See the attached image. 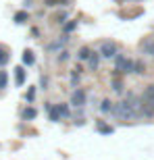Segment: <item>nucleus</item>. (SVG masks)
Segmentation results:
<instances>
[{"instance_id":"nucleus-25","label":"nucleus","mask_w":154,"mask_h":160,"mask_svg":"<svg viewBox=\"0 0 154 160\" xmlns=\"http://www.w3.org/2000/svg\"><path fill=\"white\" fill-rule=\"evenodd\" d=\"M59 60H60V62H63V60H67V52H65V50H63V52H60V56H59Z\"/></svg>"},{"instance_id":"nucleus-21","label":"nucleus","mask_w":154,"mask_h":160,"mask_svg":"<svg viewBox=\"0 0 154 160\" xmlns=\"http://www.w3.org/2000/svg\"><path fill=\"white\" fill-rule=\"evenodd\" d=\"M98 131H102V133H113V127H108L104 123H98Z\"/></svg>"},{"instance_id":"nucleus-6","label":"nucleus","mask_w":154,"mask_h":160,"mask_svg":"<svg viewBox=\"0 0 154 160\" xmlns=\"http://www.w3.org/2000/svg\"><path fill=\"white\" fill-rule=\"evenodd\" d=\"M67 40H69V38H67V36H63V38H60V40L52 42V44H48V46H46V50H48V52H56L59 48H63V46H65V44H67Z\"/></svg>"},{"instance_id":"nucleus-8","label":"nucleus","mask_w":154,"mask_h":160,"mask_svg":"<svg viewBox=\"0 0 154 160\" xmlns=\"http://www.w3.org/2000/svg\"><path fill=\"white\" fill-rule=\"evenodd\" d=\"M142 50L148 54V56H152V58H154V38H148V40L144 42V44H142Z\"/></svg>"},{"instance_id":"nucleus-12","label":"nucleus","mask_w":154,"mask_h":160,"mask_svg":"<svg viewBox=\"0 0 154 160\" xmlns=\"http://www.w3.org/2000/svg\"><path fill=\"white\" fill-rule=\"evenodd\" d=\"M77 56H79V60H83V62H88V58L92 56V50H90L88 46L79 48V52H77Z\"/></svg>"},{"instance_id":"nucleus-16","label":"nucleus","mask_w":154,"mask_h":160,"mask_svg":"<svg viewBox=\"0 0 154 160\" xmlns=\"http://www.w3.org/2000/svg\"><path fill=\"white\" fill-rule=\"evenodd\" d=\"M36 114H38L36 108L29 106V108H25V110H23V119H25V121H31V119H36Z\"/></svg>"},{"instance_id":"nucleus-19","label":"nucleus","mask_w":154,"mask_h":160,"mask_svg":"<svg viewBox=\"0 0 154 160\" xmlns=\"http://www.w3.org/2000/svg\"><path fill=\"white\" fill-rule=\"evenodd\" d=\"M44 4L46 6H63V4H67V0H44Z\"/></svg>"},{"instance_id":"nucleus-10","label":"nucleus","mask_w":154,"mask_h":160,"mask_svg":"<svg viewBox=\"0 0 154 160\" xmlns=\"http://www.w3.org/2000/svg\"><path fill=\"white\" fill-rule=\"evenodd\" d=\"M46 110H48V117H50V121H54V123H56V121H60V114H59V108H56V106H50V104H48Z\"/></svg>"},{"instance_id":"nucleus-23","label":"nucleus","mask_w":154,"mask_h":160,"mask_svg":"<svg viewBox=\"0 0 154 160\" xmlns=\"http://www.w3.org/2000/svg\"><path fill=\"white\" fill-rule=\"evenodd\" d=\"M33 96H36V88H31L29 92H27V100L31 102V100H33Z\"/></svg>"},{"instance_id":"nucleus-7","label":"nucleus","mask_w":154,"mask_h":160,"mask_svg":"<svg viewBox=\"0 0 154 160\" xmlns=\"http://www.w3.org/2000/svg\"><path fill=\"white\" fill-rule=\"evenodd\" d=\"M100 52H92V56H90L88 58V69L90 71H96V69H98V62H100Z\"/></svg>"},{"instance_id":"nucleus-1","label":"nucleus","mask_w":154,"mask_h":160,"mask_svg":"<svg viewBox=\"0 0 154 160\" xmlns=\"http://www.w3.org/2000/svg\"><path fill=\"white\" fill-rule=\"evenodd\" d=\"M113 114L119 121H137L142 119L140 112V96L136 94H127L125 100H119L117 104H113Z\"/></svg>"},{"instance_id":"nucleus-2","label":"nucleus","mask_w":154,"mask_h":160,"mask_svg":"<svg viewBox=\"0 0 154 160\" xmlns=\"http://www.w3.org/2000/svg\"><path fill=\"white\" fill-rule=\"evenodd\" d=\"M100 56L102 58H117L119 56V46L115 44V42H110V40H106V42H102L100 44Z\"/></svg>"},{"instance_id":"nucleus-14","label":"nucleus","mask_w":154,"mask_h":160,"mask_svg":"<svg viewBox=\"0 0 154 160\" xmlns=\"http://www.w3.org/2000/svg\"><path fill=\"white\" fill-rule=\"evenodd\" d=\"M56 108H59L60 119H69V117H71V110H69V106H67V104H56Z\"/></svg>"},{"instance_id":"nucleus-11","label":"nucleus","mask_w":154,"mask_h":160,"mask_svg":"<svg viewBox=\"0 0 154 160\" xmlns=\"http://www.w3.org/2000/svg\"><path fill=\"white\" fill-rule=\"evenodd\" d=\"M15 81H17V85H23V81H25V69L23 67H17L15 69Z\"/></svg>"},{"instance_id":"nucleus-4","label":"nucleus","mask_w":154,"mask_h":160,"mask_svg":"<svg viewBox=\"0 0 154 160\" xmlns=\"http://www.w3.org/2000/svg\"><path fill=\"white\" fill-rule=\"evenodd\" d=\"M131 67H133V60L127 58L125 54H119L117 58H115V69L119 73H131Z\"/></svg>"},{"instance_id":"nucleus-22","label":"nucleus","mask_w":154,"mask_h":160,"mask_svg":"<svg viewBox=\"0 0 154 160\" xmlns=\"http://www.w3.org/2000/svg\"><path fill=\"white\" fill-rule=\"evenodd\" d=\"M25 19H27V12H17L15 15V21L17 23H25Z\"/></svg>"},{"instance_id":"nucleus-9","label":"nucleus","mask_w":154,"mask_h":160,"mask_svg":"<svg viewBox=\"0 0 154 160\" xmlns=\"http://www.w3.org/2000/svg\"><path fill=\"white\" fill-rule=\"evenodd\" d=\"M131 73H136V75H144V73H146V67H144V62H142V60H133Z\"/></svg>"},{"instance_id":"nucleus-3","label":"nucleus","mask_w":154,"mask_h":160,"mask_svg":"<svg viewBox=\"0 0 154 160\" xmlns=\"http://www.w3.org/2000/svg\"><path fill=\"white\" fill-rule=\"evenodd\" d=\"M69 100H71V104L75 108H81V106H85V102H88V94H85V89L77 88V89H73V92H71Z\"/></svg>"},{"instance_id":"nucleus-13","label":"nucleus","mask_w":154,"mask_h":160,"mask_svg":"<svg viewBox=\"0 0 154 160\" xmlns=\"http://www.w3.org/2000/svg\"><path fill=\"white\" fill-rule=\"evenodd\" d=\"M98 110H100L102 114L113 112V102H110V100H102V102H100V106H98Z\"/></svg>"},{"instance_id":"nucleus-15","label":"nucleus","mask_w":154,"mask_h":160,"mask_svg":"<svg viewBox=\"0 0 154 160\" xmlns=\"http://www.w3.org/2000/svg\"><path fill=\"white\" fill-rule=\"evenodd\" d=\"M113 92L115 94H123L125 92V85H123L121 79H113Z\"/></svg>"},{"instance_id":"nucleus-5","label":"nucleus","mask_w":154,"mask_h":160,"mask_svg":"<svg viewBox=\"0 0 154 160\" xmlns=\"http://www.w3.org/2000/svg\"><path fill=\"white\" fill-rule=\"evenodd\" d=\"M142 100L148 102L150 106H154V85H146V89H144V94H142Z\"/></svg>"},{"instance_id":"nucleus-24","label":"nucleus","mask_w":154,"mask_h":160,"mask_svg":"<svg viewBox=\"0 0 154 160\" xmlns=\"http://www.w3.org/2000/svg\"><path fill=\"white\" fill-rule=\"evenodd\" d=\"M56 19H59V23H63V19H67V12H59Z\"/></svg>"},{"instance_id":"nucleus-18","label":"nucleus","mask_w":154,"mask_h":160,"mask_svg":"<svg viewBox=\"0 0 154 160\" xmlns=\"http://www.w3.org/2000/svg\"><path fill=\"white\" fill-rule=\"evenodd\" d=\"M6 62H8V54H6V48L0 46V67L6 65Z\"/></svg>"},{"instance_id":"nucleus-20","label":"nucleus","mask_w":154,"mask_h":160,"mask_svg":"<svg viewBox=\"0 0 154 160\" xmlns=\"http://www.w3.org/2000/svg\"><path fill=\"white\" fill-rule=\"evenodd\" d=\"M6 83H8V75H6V71H0V89H4Z\"/></svg>"},{"instance_id":"nucleus-17","label":"nucleus","mask_w":154,"mask_h":160,"mask_svg":"<svg viewBox=\"0 0 154 160\" xmlns=\"http://www.w3.org/2000/svg\"><path fill=\"white\" fill-rule=\"evenodd\" d=\"M23 62L25 65H33V52L31 50H25L23 52Z\"/></svg>"}]
</instances>
